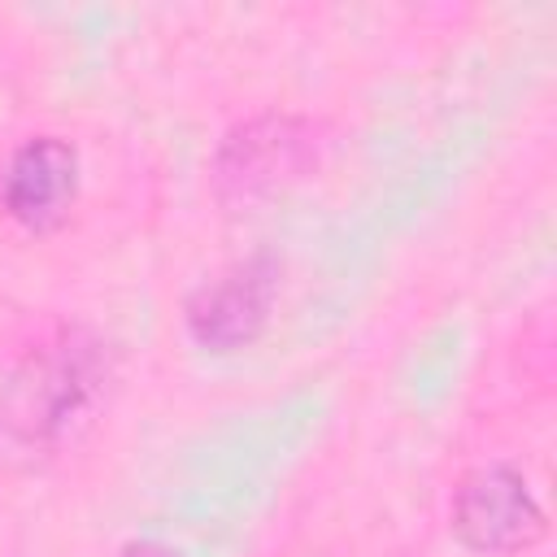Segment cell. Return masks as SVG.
Instances as JSON below:
<instances>
[{
    "instance_id": "cell-1",
    "label": "cell",
    "mask_w": 557,
    "mask_h": 557,
    "mask_svg": "<svg viewBox=\"0 0 557 557\" xmlns=\"http://www.w3.org/2000/svg\"><path fill=\"white\" fill-rule=\"evenodd\" d=\"M318 126L292 113H261L231 126L213 152V196L226 209L261 205L309 178L318 165Z\"/></svg>"
},
{
    "instance_id": "cell-2",
    "label": "cell",
    "mask_w": 557,
    "mask_h": 557,
    "mask_svg": "<svg viewBox=\"0 0 557 557\" xmlns=\"http://www.w3.org/2000/svg\"><path fill=\"white\" fill-rule=\"evenodd\" d=\"M448 527L457 544L479 557H513L548 535V513L518 466L487 461L461 474V483L453 487Z\"/></svg>"
},
{
    "instance_id": "cell-3",
    "label": "cell",
    "mask_w": 557,
    "mask_h": 557,
    "mask_svg": "<svg viewBox=\"0 0 557 557\" xmlns=\"http://www.w3.org/2000/svg\"><path fill=\"white\" fill-rule=\"evenodd\" d=\"M104 361L91 339L65 335L52 352H39L22 366L4 396V422L22 440H57L100 392Z\"/></svg>"
},
{
    "instance_id": "cell-4",
    "label": "cell",
    "mask_w": 557,
    "mask_h": 557,
    "mask_svg": "<svg viewBox=\"0 0 557 557\" xmlns=\"http://www.w3.org/2000/svg\"><path fill=\"white\" fill-rule=\"evenodd\" d=\"M278 300V261L270 252H252L222 274L205 278L187 305H183V326L205 352H235L261 339L270 326Z\"/></svg>"
},
{
    "instance_id": "cell-5",
    "label": "cell",
    "mask_w": 557,
    "mask_h": 557,
    "mask_svg": "<svg viewBox=\"0 0 557 557\" xmlns=\"http://www.w3.org/2000/svg\"><path fill=\"white\" fill-rule=\"evenodd\" d=\"M78 200V152L61 135H35L17 144L0 174V205L4 213L35 231L48 235L57 231Z\"/></svg>"
},
{
    "instance_id": "cell-6",
    "label": "cell",
    "mask_w": 557,
    "mask_h": 557,
    "mask_svg": "<svg viewBox=\"0 0 557 557\" xmlns=\"http://www.w3.org/2000/svg\"><path fill=\"white\" fill-rule=\"evenodd\" d=\"M122 557H174L170 548H161V544H131Z\"/></svg>"
}]
</instances>
